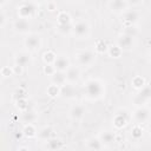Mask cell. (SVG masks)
Masks as SVG:
<instances>
[{
  "mask_svg": "<svg viewBox=\"0 0 151 151\" xmlns=\"http://www.w3.org/2000/svg\"><path fill=\"white\" fill-rule=\"evenodd\" d=\"M105 96V84L98 78H90L84 83V97L97 101Z\"/></svg>",
  "mask_w": 151,
  "mask_h": 151,
  "instance_id": "6da1fadb",
  "label": "cell"
},
{
  "mask_svg": "<svg viewBox=\"0 0 151 151\" xmlns=\"http://www.w3.org/2000/svg\"><path fill=\"white\" fill-rule=\"evenodd\" d=\"M37 13V4L31 1H24L17 7V15L20 19H32Z\"/></svg>",
  "mask_w": 151,
  "mask_h": 151,
  "instance_id": "7a4b0ae2",
  "label": "cell"
},
{
  "mask_svg": "<svg viewBox=\"0 0 151 151\" xmlns=\"http://www.w3.org/2000/svg\"><path fill=\"white\" fill-rule=\"evenodd\" d=\"M72 34L77 39H88V37L91 34V26H90L88 21L85 19L76 21L73 24Z\"/></svg>",
  "mask_w": 151,
  "mask_h": 151,
  "instance_id": "3957f363",
  "label": "cell"
},
{
  "mask_svg": "<svg viewBox=\"0 0 151 151\" xmlns=\"http://www.w3.org/2000/svg\"><path fill=\"white\" fill-rule=\"evenodd\" d=\"M131 100L136 107L147 105V103L151 100V84H146L142 90H138V92L131 98Z\"/></svg>",
  "mask_w": 151,
  "mask_h": 151,
  "instance_id": "277c9868",
  "label": "cell"
},
{
  "mask_svg": "<svg viewBox=\"0 0 151 151\" xmlns=\"http://www.w3.org/2000/svg\"><path fill=\"white\" fill-rule=\"evenodd\" d=\"M24 46L28 52H37L42 46V39L37 33H28L24 39Z\"/></svg>",
  "mask_w": 151,
  "mask_h": 151,
  "instance_id": "5b68a950",
  "label": "cell"
},
{
  "mask_svg": "<svg viewBox=\"0 0 151 151\" xmlns=\"http://www.w3.org/2000/svg\"><path fill=\"white\" fill-rule=\"evenodd\" d=\"M150 117H151V109L147 105L136 107V110L131 114V118L133 119L134 124H139V125L147 123L150 120Z\"/></svg>",
  "mask_w": 151,
  "mask_h": 151,
  "instance_id": "8992f818",
  "label": "cell"
},
{
  "mask_svg": "<svg viewBox=\"0 0 151 151\" xmlns=\"http://www.w3.org/2000/svg\"><path fill=\"white\" fill-rule=\"evenodd\" d=\"M76 60L78 66L90 67L96 60V53L91 50H81L76 54Z\"/></svg>",
  "mask_w": 151,
  "mask_h": 151,
  "instance_id": "52a82bcc",
  "label": "cell"
},
{
  "mask_svg": "<svg viewBox=\"0 0 151 151\" xmlns=\"http://www.w3.org/2000/svg\"><path fill=\"white\" fill-rule=\"evenodd\" d=\"M130 118H131V114L127 112L126 109H123V110L117 111V112L114 113L113 118H112L113 127H114L116 130H122V129H124V127L127 125Z\"/></svg>",
  "mask_w": 151,
  "mask_h": 151,
  "instance_id": "ba28073f",
  "label": "cell"
},
{
  "mask_svg": "<svg viewBox=\"0 0 151 151\" xmlns=\"http://www.w3.org/2000/svg\"><path fill=\"white\" fill-rule=\"evenodd\" d=\"M117 45H118L123 51H130V50L133 48L134 38H133V37H130V35H127V34L120 33V34L117 37Z\"/></svg>",
  "mask_w": 151,
  "mask_h": 151,
  "instance_id": "9c48e42d",
  "label": "cell"
},
{
  "mask_svg": "<svg viewBox=\"0 0 151 151\" xmlns=\"http://www.w3.org/2000/svg\"><path fill=\"white\" fill-rule=\"evenodd\" d=\"M85 113H86V107L83 105V104H74L70 107L68 110V116L72 120H81L84 117H85Z\"/></svg>",
  "mask_w": 151,
  "mask_h": 151,
  "instance_id": "30bf717a",
  "label": "cell"
},
{
  "mask_svg": "<svg viewBox=\"0 0 151 151\" xmlns=\"http://www.w3.org/2000/svg\"><path fill=\"white\" fill-rule=\"evenodd\" d=\"M13 60H14V64L17 65H20L22 67H26L28 66L31 63H32V55H31V52L28 51H20V52H17L13 57Z\"/></svg>",
  "mask_w": 151,
  "mask_h": 151,
  "instance_id": "8fae6325",
  "label": "cell"
},
{
  "mask_svg": "<svg viewBox=\"0 0 151 151\" xmlns=\"http://www.w3.org/2000/svg\"><path fill=\"white\" fill-rule=\"evenodd\" d=\"M139 13L136 9H130L127 8L122 13V20L124 25H136L139 21Z\"/></svg>",
  "mask_w": 151,
  "mask_h": 151,
  "instance_id": "7c38bea8",
  "label": "cell"
},
{
  "mask_svg": "<svg viewBox=\"0 0 151 151\" xmlns=\"http://www.w3.org/2000/svg\"><path fill=\"white\" fill-rule=\"evenodd\" d=\"M13 29L14 32L19 33V34H24V35H27L28 33H31V24L27 19H18L13 22Z\"/></svg>",
  "mask_w": 151,
  "mask_h": 151,
  "instance_id": "4fadbf2b",
  "label": "cell"
},
{
  "mask_svg": "<svg viewBox=\"0 0 151 151\" xmlns=\"http://www.w3.org/2000/svg\"><path fill=\"white\" fill-rule=\"evenodd\" d=\"M65 74H66V80H67V83L76 85V84L79 81L80 77H81V71H80L79 66H72V65H71V66L68 67V70L65 72Z\"/></svg>",
  "mask_w": 151,
  "mask_h": 151,
  "instance_id": "5bb4252c",
  "label": "cell"
},
{
  "mask_svg": "<svg viewBox=\"0 0 151 151\" xmlns=\"http://www.w3.org/2000/svg\"><path fill=\"white\" fill-rule=\"evenodd\" d=\"M55 71H60V72H66L68 70V67L71 66V61L68 59L67 55L65 54H59L57 55V59L53 64Z\"/></svg>",
  "mask_w": 151,
  "mask_h": 151,
  "instance_id": "9a60e30c",
  "label": "cell"
},
{
  "mask_svg": "<svg viewBox=\"0 0 151 151\" xmlns=\"http://www.w3.org/2000/svg\"><path fill=\"white\" fill-rule=\"evenodd\" d=\"M109 8L112 13L122 14L124 11H126L129 8V4L126 0H110Z\"/></svg>",
  "mask_w": 151,
  "mask_h": 151,
  "instance_id": "2e32d148",
  "label": "cell"
},
{
  "mask_svg": "<svg viewBox=\"0 0 151 151\" xmlns=\"http://www.w3.org/2000/svg\"><path fill=\"white\" fill-rule=\"evenodd\" d=\"M98 137L100 138V140L103 142V144L105 146L111 145V144L117 142V133L114 131H111V130H103L101 132H99Z\"/></svg>",
  "mask_w": 151,
  "mask_h": 151,
  "instance_id": "e0dca14e",
  "label": "cell"
},
{
  "mask_svg": "<svg viewBox=\"0 0 151 151\" xmlns=\"http://www.w3.org/2000/svg\"><path fill=\"white\" fill-rule=\"evenodd\" d=\"M60 96L63 98H65V99H74L76 96H77V90H76L74 85L70 84V83H66L65 85H63Z\"/></svg>",
  "mask_w": 151,
  "mask_h": 151,
  "instance_id": "ac0fdd59",
  "label": "cell"
},
{
  "mask_svg": "<svg viewBox=\"0 0 151 151\" xmlns=\"http://www.w3.org/2000/svg\"><path fill=\"white\" fill-rule=\"evenodd\" d=\"M85 144H86L85 146L87 150H94L96 151V150H104V147H105V145L103 144V142L100 140L99 137H91L86 140Z\"/></svg>",
  "mask_w": 151,
  "mask_h": 151,
  "instance_id": "d6986e66",
  "label": "cell"
},
{
  "mask_svg": "<svg viewBox=\"0 0 151 151\" xmlns=\"http://www.w3.org/2000/svg\"><path fill=\"white\" fill-rule=\"evenodd\" d=\"M22 134L28 138V139H32V138H35L38 137V130L35 127V125L33 123H29V124H24V127H22Z\"/></svg>",
  "mask_w": 151,
  "mask_h": 151,
  "instance_id": "ffe728a7",
  "label": "cell"
},
{
  "mask_svg": "<svg viewBox=\"0 0 151 151\" xmlns=\"http://www.w3.org/2000/svg\"><path fill=\"white\" fill-rule=\"evenodd\" d=\"M46 143V145H45V147L47 149V150H52V151H55V150H60V149H63L64 147V142L61 140V139H59V138H51V139H48L47 142H45Z\"/></svg>",
  "mask_w": 151,
  "mask_h": 151,
  "instance_id": "44dd1931",
  "label": "cell"
},
{
  "mask_svg": "<svg viewBox=\"0 0 151 151\" xmlns=\"http://www.w3.org/2000/svg\"><path fill=\"white\" fill-rule=\"evenodd\" d=\"M53 137V129L51 126H42L38 131V138L42 142H47Z\"/></svg>",
  "mask_w": 151,
  "mask_h": 151,
  "instance_id": "7402d4cb",
  "label": "cell"
},
{
  "mask_svg": "<svg viewBox=\"0 0 151 151\" xmlns=\"http://www.w3.org/2000/svg\"><path fill=\"white\" fill-rule=\"evenodd\" d=\"M57 24L58 25H68V24H73L72 22V17L70 15L68 12L66 11H60L57 14Z\"/></svg>",
  "mask_w": 151,
  "mask_h": 151,
  "instance_id": "603a6c76",
  "label": "cell"
},
{
  "mask_svg": "<svg viewBox=\"0 0 151 151\" xmlns=\"http://www.w3.org/2000/svg\"><path fill=\"white\" fill-rule=\"evenodd\" d=\"M51 81L53 83V84H55V85H58V86H63V85H65L66 83H67V80H66V74H65V72H60V71H55V73L51 77Z\"/></svg>",
  "mask_w": 151,
  "mask_h": 151,
  "instance_id": "cb8c5ba5",
  "label": "cell"
},
{
  "mask_svg": "<svg viewBox=\"0 0 151 151\" xmlns=\"http://www.w3.org/2000/svg\"><path fill=\"white\" fill-rule=\"evenodd\" d=\"M21 122L24 123V124H29V123H35V120L38 119V116L34 113V112H32V111H25V112H21Z\"/></svg>",
  "mask_w": 151,
  "mask_h": 151,
  "instance_id": "d4e9b609",
  "label": "cell"
},
{
  "mask_svg": "<svg viewBox=\"0 0 151 151\" xmlns=\"http://www.w3.org/2000/svg\"><path fill=\"white\" fill-rule=\"evenodd\" d=\"M107 50H109V45L106 44V41L104 39H98L94 44V52L97 54H104V53H107Z\"/></svg>",
  "mask_w": 151,
  "mask_h": 151,
  "instance_id": "484cf974",
  "label": "cell"
},
{
  "mask_svg": "<svg viewBox=\"0 0 151 151\" xmlns=\"http://www.w3.org/2000/svg\"><path fill=\"white\" fill-rule=\"evenodd\" d=\"M146 85V80L144 77L142 76H134L132 79H131V86L134 88V90H142L144 86Z\"/></svg>",
  "mask_w": 151,
  "mask_h": 151,
  "instance_id": "4316f807",
  "label": "cell"
},
{
  "mask_svg": "<svg viewBox=\"0 0 151 151\" xmlns=\"http://www.w3.org/2000/svg\"><path fill=\"white\" fill-rule=\"evenodd\" d=\"M60 92H61V87L58 86V85H55V84H53V83H51V84L47 86V88H46V93H47V96L51 97V98H57V97H59V96H60Z\"/></svg>",
  "mask_w": 151,
  "mask_h": 151,
  "instance_id": "83f0119b",
  "label": "cell"
},
{
  "mask_svg": "<svg viewBox=\"0 0 151 151\" xmlns=\"http://www.w3.org/2000/svg\"><path fill=\"white\" fill-rule=\"evenodd\" d=\"M123 50L116 44V45H111V46H109V50H107V54L111 57V58H113V59H118V58H120L122 57V54H123Z\"/></svg>",
  "mask_w": 151,
  "mask_h": 151,
  "instance_id": "f1b7e54d",
  "label": "cell"
},
{
  "mask_svg": "<svg viewBox=\"0 0 151 151\" xmlns=\"http://www.w3.org/2000/svg\"><path fill=\"white\" fill-rule=\"evenodd\" d=\"M143 129H142V125H139V124H133V126L131 127V130H130V134H131V137L133 138V139H136V140H138V139H140L142 137H143Z\"/></svg>",
  "mask_w": 151,
  "mask_h": 151,
  "instance_id": "f546056e",
  "label": "cell"
},
{
  "mask_svg": "<svg viewBox=\"0 0 151 151\" xmlns=\"http://www.w3.org/2000/svg\"><path fill=\"white\" fill-rule=\"evenodd\" d=\"M72 28H73V24H68V25H58L57 24V26H55V29L60 35L72 34Z\"/></svg>",
  "mask_w": 151,
  "mask_h": 151,
  "instance_id": "4dcf8cb0",
  "label": "cell"
},
{
  "mask_svg": "<svg viewBox=\"0 0 151 151\" xmlns=\"http://www.w3.org/2000/svg\"><path fill=\"white\" fill-rule=\"evenodd\" d=\"M57 59V54L52 51V50H47L44 54H42V61L44 64H50V65H53L54 61Z\"/></svg>",
  "mask_w": 151,
  "mask_h": 151,
  "instance_id": "1f68e13d",
  "label": "cell"
},
{
  "mask_svg": "<svg viewBox=\"0 0 151 151\" xmlns=\"http://www.w3.org/2000/svg\"><path fill=\"white\" fill-rule=\"evenodd\" d=\"M122 33H124V34H127V35H130V37L136 38V37L138 35V28H137V26H136V25H124Z\"/></svg>",
  "mask_w": 151,
  "mask_h": 151,
  "instance_id": "d6a6232c",
  "label": "cell"
},
{
  "mask_svg": "<svg viewBox=\"0 0 151 151\" xmlns=\"http://www.w3.org/2000/svg\"><path fill=\"white\" fill-rule=\"evenodd\" d=\"M15 107L17 110L21 113V112H25L28 110V101L26 98H20V99H17L15 100Z\"/></svg>",
  "mask_w": 151,
  "mask_h": 151,
  "instance_id": "836d02e7",
  "label": "cell"
},
{
  "mask_svg": "<svg viewBox=\"0 0 151 151\" xmlns=\"http://www.w3.org/2000/svg\"><path fill=\"white\" fill-rule=\"evenodd\" d=\"M42 72H44L45 76H50V77H52V76L55 73V68H54L53 65L45 64V65L42 66Z\"/></svg>",
  "mask_w": 151,
  "mask_h": 151,
  "instance_id": "e575fe53",
  "label": "cell"
},
{
  "mask_svg": "<svg viewBox=\"0 0 151 151\" xmlns=\"http://www.w3.org/2000/svg\"><path fill=\"white\" fill-rule=\"evenodd\" d=\"M1 77L2 78H9V77H12V76H14V73H13V68L12 67H9V66H4V67H1Z\"/></svg>",
  "mask_w": 151,
  "mask_h": 151,
  "instance_id": "d590c367",
  "label": "cell"
},
{
  "mask_svg": "<svg viewBox=\"0 0 151 151\" xmlns=\"http://www.w3.org/2000/svg\"><path fill=\"white\" fill-rule=\"evenodd\" d=\"M13 97H14L15 100H17V99H20V98H26V97H27V92H26L25 88L19 87V88H17V90L14 91Z\"/></svg>",
  "mask_w": 151,
  "mask_h": 151,
  "instance_id": "8d00e7d4",
  "label": "cell"
},
{
  "mask_svg": "<svg viewBox=\"0 0 151 151\" xmlns=\"http://www.w3.org/2000/svg\"><path fill=\"white\" fill-rule=\"evenodd\" d=\"M46 8H47L48 12H54V11H57V9H58L57 2L53 1V0H48V1L46 2Z\"/></svg>",
  "mask_w": 151,
  "mask_h": 151,
  "instance_id": "74e56055",
  "label": "cell"
},
{
  "mask_svg": "<svg viewBox=\"0 0 151 151\" xmlns=\"http://www.w3.org/2000/svg\"><path fill=\"white\" fill-rule=\"evenodd\" d=\"M12 68H13V73H14L15 76H21V74H22V71H24V67H22V66L14 64V66H12Z\"/></svg>",
  "mask_w": 151,
  "mask_h": 151,
  "instance_id": "f35d334b",
  "label": "cell"
},
{
  "mask_svg": "<svg viewBox=\"0 0 151 151\" xmlns=\"http://www.w3.org/2000/svg\"><path fill=\"white\" fill-rule=\"evenodd\" d=\"M6 22H7V17H6L5 12L1 11V14H0V27L4 28L6 26Z\"/></svg>",
  "mask_w": 151,
  "mask_h": 151,
  "instance_id": "ab89813d",
  "label": "cell"
},
{
  "mask_svg": "<svg viewBox=\"0 0 151 151\" xmlns=\"http://www.w3.org/2000/svg\"><path fill=\"white\" fill-rule=\"evenodd\" d=\"M126 1L131 6H139V5H142L144 2V0H126Z\"/></svg>",
  "mask_w": 151,
  "mask_h": 151,
  "instance_id": "60d3db41",
  "label": "cell"
},
{
  "mask_svg": "<svg viewBox=\"0 0 151 151\" xmlns=\"http://www.w3.org/2000/svg\"><path fill=\"white\" fill-rule=\"evenodd\" d=\"M8 2V0H0V7L1 8H4L5 7V5Z\"/></svg>",
  "mask_w": 151,
  "mask_h": 151,
  "instance_id": "b9f144b4",
  "label": "cell"
},
{
  "mask_svg": "<svg viewBox=\"0 0 151 151\" xmlns=\"http://www.w3.org/2000/svg\"><path fill=\"white\" fill-rule=\"evenodd\" d=\"M32 1L35 4H44V2H47L48 0H32Z\"/></svg>",
  "mask_w": 151,
  "mask_h": 151,
  "instance_id": "7bdbcfd3",
  "label": "cell"
},
{
  "mask_svg": "<svg viewBox=\"0 0 151 151\" xmlns=\"http://www.w3.org/2000/svg\"><path fill=\"white\" fill-rule=\"evenodd\" d=\"M29 149H31L29 146H19V147H18L19 151H21V150H29Z\"/></svg>",
  "mask_w": 151,
  "mask_h": 151,
  "instance_id": "ee69618b",
  "label": "cell"
},
{
  "mask_svg": "<svg viewBox=\"0 0 151 151\" xmlns=\"http://www.w3.org/2000/svg\"><path fill=\"white\" fill-rule=\"evenodd\" d=\"M147 133H149V136L151 137V123L147 124Z\"/></svg>",
  "mask_w": 151,
  "mask_h": 151,
  "instance_id": "f6af8a7d",
  "label": "cell"
},
{
  "mask_svg": "<svg viewBox=\"0 0 151 151\" xmlns=\"http://www.w3.org/2000/svg\"><path fill=\"white\" fill-rule=\"evenodd\" d=\"M147 45H149V47H151V40L150 39L147 40Z\"/></svg>",
  "mask_w": 151,
  "mask_h": 151,
  "instance_id": "bcb514c9",
  "label": "cell"
},
{
  "mask_svg": "<svg viewBox=\"0 0 151 151\" xmlns=\"http://www.w3.org/2000/svg\"><path fill=\"white\" fill-rule=\"evenodd\" d=\"M149 55H150V61H151V50H150V54Z\"/></svg>",
  "mask_w": 151,
  "mask_h": 151,
  "instance_id": "7dc6e473",
  "label": "cell"
}]
</instances>
